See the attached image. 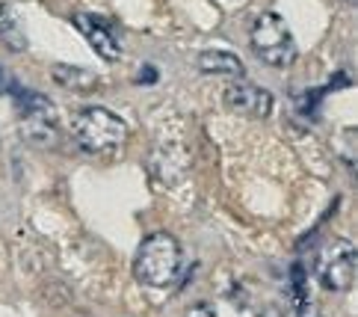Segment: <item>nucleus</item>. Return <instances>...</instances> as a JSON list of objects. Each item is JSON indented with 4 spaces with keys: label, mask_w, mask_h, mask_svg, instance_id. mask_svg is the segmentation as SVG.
Wrapping results in <instances>:
<instances>
[{
    "label": "nucleus",
    "mask_w": 358,
    "mask_h": 317,
    "mask_svg": "<svg viewBox=\"0 0 358 317\" xmlns=\"http://www.w3.org/2000/svg\"><path fill=\"white\" fill-rule=\"evenodd\" d=\"M71 136L89 155H110L127 139V125L107 107H83L71 116Z\"/></svg>",
    "instance_id": "obj_1"
},
{
    "label": "nucleus",
    "mask_w": 358,
    "mask_h": 317,
    "mask_svg": "<svg viewBox=\"0 0 358 317\" xmlns=\"http://www.w3.org/2000/svg\"><path fill=\"white\" fill-rule=\"evenodd\" d=\"M181 270V244L169 232L148 234L136 249L134 276L148 288H166Z\"/></svg>",
    "instance_id": "obj_2"
},
{
    "label": "nucleus",
    "mask_w": 358,
    "mask_h": 317,
    "mask_svg": "<svg viewBox=\"0 0 358 317\" xmlns=\"http://www.w3.org/2000/svg\"><path fill=\"white\" fill-rule=\"evenodd\" d=\"M252 50L261 62L273 69H287L296 59V42H293V33L285 24V18L275 15V12H261L252 24Z\"/></svg>",
    "instance_id": "obj_3"
},
{
    "label": "nucleus",
    "mask_w": 358,
    "mask_h": 317,
    "mask_svg": "<svg viewBox=\"0 0 358 317\" xmlns=\"http://www.w3.org/2000/svg\"><path fill=\"white\" fill-rule=\"evenodd\" d=\"M355 246L350 240H331L317 255V276L329 290H347L355 282Z\"/></svg>",
    "instance_id": "obj_4"
},
{
    "label": "nucleus",
    "mask_w": 358,
    "mask_h": 317,
    "mask_svg": "<svg viewBox=\"0 0 358 317\" xmlns=\"http://www.w3.org/2000/svg\"><path fill=\"white\" fill-rule=\"evenodd\" d=\"M225 107L237 113V116H249V119H266L273 113V95L264 86H255L249 80L237 78L231 86H225Z\"/></svg>",
    "instance_id": "obj_5"
},
{
    "label": "nucleus",
    "mask_w": 358,
    "mask_h": 317,
    "mask_svg": "<svg viewBox=\"0 0 358 317\" xmlns=\"http://www.w3.org/2000/svg\"><path fill=\"white\" fill-rule=\"evenodd\" d=\"M71 21L86 36V42L92 45V50L101 59H107V62L122 59V45L116 42V33H113L110 21H104L101 15H89V12H78Z\"/></svg>",
    "instance_id": "obj_6"
},
{
    "label": "nucleus",
    "mask_w": 358,
    "mask_h": 317,
    "mask_svg": "<svg viewBox=\"0 0 358 317\" xmlns=\"http://www.w3.org/2000/svg\"><path fill=\"white\" fill-rule=\"evenodd\" d=\"M21 136L33 146L54 148L59 143V125H57V116H54V104L21 113Z\"/></svg>",
    "instance_id": "obj_7"
},
{
    "label": "nucleus",
    "mask_w": 358,
    "mask_h": 317,
    "mask_svg": "<svg viewBox=\"0 0 358 317\" xmlns=\"http://www.w3.org/2000/svg\"><path fill=\"white\" fill-rule=\"evenodd\" d=\"M199 69L204 74H225V78H243V59L231 50H204L199 54Z\"/></svg>",
    "instance_id": "obj_8"
},
{
    "label": "nucleus",
    "mask_w": 358,
    "mask_h": 317,
    "mask_svg": "<svg viewBox=\"0 0 358 317\" xmlns=\"http://www.w3.org/2000/svg\"><path fill=\"white\" fill-rule=\"evenodd\" d=\"M54 80L69 92H95L98 90V74L86 71L80 66H54Z\"/></svg>",
    "instance_id": "obj_9"
},
{
    "label": "nucleus",
    "mask_w": 358,
    "mask_h": 317,
    "mask_svg": "<svg viewBox=\"0 0 358 317\" xmlns=\"http://www.w3.org/2000/svg\"><path fill=\"white\" fill-rule=\"evenodd\" d=\"M0 42H3L9 50H15V54L27 50V36H24L15 12H12L6 3H0Z\"/></svg>",
    "instance_id": "obj_10"
},
{
    "label": "nucleus",
    "mask_w": 358,
    "mask_h": 317,
    "mask_svg": "<svg viewBox=\"0 0 358 317\" xmlns=\"http://www.w3.org/2000/svg\"><path fill=\"white\" fill-rule=\"evenodd\" d=\"M293 294H296V306L305 309L308 294H305V270H302V264H293Z\"/></svg>",
    "instance_id": "obj_11"
},
{
    "label": "nucleus",
    "mask_w": 358,
    "mask_h": 317,
    "mask_svg": "<svg viewBox=\"0 0 358 317\" xmlns=\"http://www.w3.org/2000/svg\"><path fill=\"white\" fill-rule=\"evenodd\" d=\"M184 317H216V309L210 302H196V306H189L184 311Z\"/></svg>",
    "instance_id": "obj_12"
},
{
    "label": "nucleus",
    "mask_w": 358,
    "mask_h": 317,
    "mask_svg": "<svg viewBox=\"0 0 358 317\" xmlns=\"http://www.w3.org/2000/svg\"><path fill=\"white\" fill-rule=\"evenodd\" d=\"M12 86H15V80L9 78V74L0 69V95H6V92H12Z\"/></svg>",
    "instance_id": "obj_13"
},
{
    "label": "nucleus",
    "mask_w": 358,
    "mask_h": 317,
    "mask_svg": "<svg viewBox=\"0 0 358 317\" xmlns=\"http://www.w3.org/2000/svg\"><path fill=\"white\" fill-rule=\"evenodd\" d=\"M136 80H139V83H143V80H145V83H151V80H157V74H155V69L148 66V69H145V74H139Z\"/></svg>",
    "instance_id": "obj_14"
},
{
    "label": "nucleus",
    "mask_w": 358,
    "mask_h": 317,
    "mask_svg": "<svg viewBox=\"0 0 358 317\" xmlns=\"http://www.w3.org/2000/svg\"><path fill=\"white\" fill-rule=\"evenodd\" d=\"M261 317H285V314H281V311H278V309H266V311H264V314H261Z\"/></svg>",
    "instance_id": "obj_15"
},
{
    "label": "nucleus",
    "mask_w": 358,
    "mask_h": 317,
    "mask_svg": "<svg viewBox=\"0 0 358 317\" xmlns=\"http://www.w3.org/2000/svg\"><path fill=\"white\" fill-rule=\"evenodd\" d=\"M302 317H320V314H317V311H305V309H302Z\"/></svg>",
    "instance_id": "obj_16"
},
{
    "label": "nucleus",
    "mask_w": 358,
    "mask_h": 317,
    "mask_svg": "<svg viewBox=\"0 0 358 317\" xmlns=\"http://www.w3.org/2000/svg\"><path fill=\"white\" fill-rule=\"evenodd\" d=\"M347 3H355V0H347Z\"/></svg>",
    "instance_id": "obj_17"
}]
</instances>
